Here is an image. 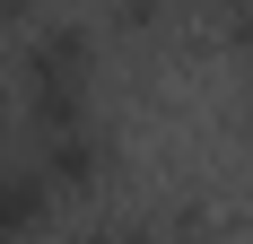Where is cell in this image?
Segmentation results:
<instances>
[{
  "mask_svg": "<svg viewBox=\"0 0 253 244\" xmlns=\"http://www.w3.org/2000/svg\"><path fill=\"white\" fill-rule=\"evenodd\" d=\"M26 157L44 166V183H52L61 201L96 192L105 174H114V140H105V122H79V131H61V140H35Z\"/></svg>",
  "mask_w": 253,
  "mask_h": 244,
  "instance_id": "2",
  "label": "cell"
},
{
  "mask_svg": "<svg viewBox=\"0 0 253 244\" xmlns=\"http://www.w3.org/2000/svg\"><path fill=\"white\" fill-rule=\"evenodd\" d=\"M18 122H26V148L35 140H61L79 122H96V26L79 18H35L18 35Z\"/></svg>",
  "mask_w": 253,
  "mask_h": 244,
  "instance_id": "1",
  "label": "cell"
},
{
  "mask_svg": "<svg viewBox=\"0 0 253 244\" xmlns=\"http://www.w3.org/2000/svg\"><path fill=\"white\" fill-rule=\"evenodd\" d=\"M79 244H166V227L157 218H96Z\"/></svg>",
  "mask_w": 253,
  "mask_h": 244,
  "instance_id": "4",
  "label": "cell"
},
{
  "mask_svg": "<svg viewBox=\"0 0 253 244\" xmlns=\"http://www.w3.org/2000/svg\"><path fill=\"white\" fill-rule=\"evenodd\" d=\"M52 183H44V166L35 157H0V244H26L35 227L52 218Z\"/></svg>",
  "mask_w": 253,
  "mask_h": 244,
  "instance_id": "3",
  "label": "cell"
},
{
  "mask_svg": "<svg viewBox=\"0 0 253 244\" xmlns=\"http://www.w3.org/2000/svg\"><path fill=\"white\" fill-rule=\"evenodd\" d=\"M0 114H9V96H0Z\"/></svg>",
  "mask_w": 253,
  "mask_h": 244,
  "instance_id": "6",
  "label": "cell"
},
{
  "mask_svg": "<svg viewBox=\"0 0 253 244\" xmlns=\"http://www.w3.org/2000/svg\"><path fill=\"white\" fill-rule=\"evenodd\" d=\"M218 44H227L236 61H253V9H227V18H218Z\"/></svg>",
  "mask_w": 253,
  "mask_h": 244,
  "instance_id": "5",
  "label": "cell"
}]
</instances>
